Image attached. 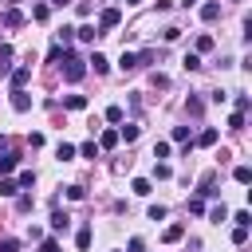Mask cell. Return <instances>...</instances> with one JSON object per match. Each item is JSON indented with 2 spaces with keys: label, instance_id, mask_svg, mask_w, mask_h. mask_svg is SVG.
Segmentation results:
<instances>
[{
  "label": "cell",
  "instance_id": "6da1fadb",
  "mask_svg": "<svg viewBox=\"0 0 252 252\" xmlns=\"http://www.w3.org/2000/svg\"><path fill=\"white\" fill-rule=\"evenodd\" d=\"M83 75H87V59H79V55L63 51V79H67V83H79Z\"/></svg>",
  "mask_w": 252,
  "mask_h": 252
},
{
  "label": "cell",
  "instance_id": "7a4b0ae2",
  "mask_svg": "<svg viewBox=\"0 0 252 252\" xmlns=\"http://www.w3.org/2000/svg\"><path fill=\"white\" fill-rule=\"evenodd\" d=\"M118 24H122V12H118V8H106V12L98 16V28H102V32H110V28H118Z\"/></svg>",
  "mask_w": 252,
  "mask_h": 252
},
{
  "label": "cell",
  "instance_id": "3957f363",
  "mask_svg": "<svg viewBox=\"0 0 252 252\" xmlns=\"http://www.w3.org/2000/svg\"><path fill=\"white\" fill-rule=\"evenodd\" d=\"M32 79V67H16V71H8V83H12V91H24V83Z\"/></svg>",
  "mask_w": 252,
  "mask_h": 252
},
{
  "label": "cell",
  "instance_id": "277c9868",
  "mask_svg": "<svg viewBox=\"0 0 252 252\" xmlns=\"http://www.w3.org/2000/svg\"><path fill=\"white\" fill-rule=\"evenodd\" d=\"M12 110L28 114V110H32V94H28V91H12Z\"/></svg>",
  "mask_w": 252,
  "mask_h": 252
},
{
  "label": "cell",
  "instance_id": "5b68a950",
  "mask_svg": "<svg viewBox=\"0 0 252 252\" xmlns=\"http://www.w3.org/2000/svg\"><path fill=\"white\" fill-rule=\"evenodd\" d=\"M87 63H91V67H94V75H106V71H110V59H106V55H102V51H94V55H91V59H87Z\"/></svg>",
  "mask_w": 252,
  "mask_h": 252
},
{
  "label": "cell",
  "instance_id": "8992f818",
  "mask_svg": "<svg viewBox=\"0 0 252 252\" xmlns=\"http://www.w3.org/2000/svg\"><path fill=\"white\" fill-rule=\"evenodd\" d=\"M118 146V130H102L98 134V150H114Z\"/></svg>",
  "mask_w": 252,
  "mask_h": 252
},
{
  "label": "cell",
  "instance_id": "52a82bcc",
  "mask_svg": "<svg viewBox=\"0 0 252 252\" xmlns=\"http://www.w3.org/2000/svg\"><path fill=\"white\" fill-rule=\"evenodd\" d=\"M67 224H71V217H67L63 209H55V213H51V228H55V232H67Z\"/></svg>",
  "mask_w": 252,
  "mask_h": 252
},
{
  "label": "cell",
  "instance_id": "ba28073f",
  "mask_svg": "<svg viewBox=\"0 0 252 252\" xmlns=\"http://www.w3.org/2000/svg\"><path fill=\"white\" fill-rule=\"evenodd\" d=\"M181 236H185V224H169V228L161 232V240H165V244H177Z\"/></svg>",
  "mask_w": 252,
  "mask_h": 252
},
{
  "label": "cell",
  "instance_id": "9c48e42d",
  "mask_svg": "<svg viewBox=\"0 0 252 252\" xmlns=\"http://www.w3.org/2000/svg\"><path fill=\"white\" fill-rule=\"evenodd\" d=\"M8 71H12V47H8V43H0V79H4Z\"/></svg>",
  "mask_w": 252,
  "mask_h": 252
},
{
  "label": "cell",
  "instance_id": "30bf717a",
  "mask_svg": "<svg viewBox=\"0 0 252 252\" xmlns=\"http://www.w3.org/2000/svg\"><path fill=\"white\" fill-rule=\"evenodd\" d=\"M138 134H142V126H138V122H126V126L118 130V138H126V142H138Z\"/></svg>",
  "mask_w": 252,
  "mask_h": 252
},
{
  "label": "cell",
  "instance_id": "8fae6325",
  "mask_svg": "<svg viewBox=\"0 0 252 252\" xmlns=\"http://www.w3.org/2000/svg\"><path fill=\"white\" fill-rule=\"evenodd\" d=\"M118 67H122V71H138V55H134V51H122Z\"/></svg>",
  "mask_w": 252,
  "mask_h": 252
},
{
  "label": "cell",
  "instance_id": "7c38bea8",
  "mask_svg": "<svg viewBox=\"0 0 252 252\" xmlns=\"http://www.w3.org/2000/svg\"><path fill=\"white\" fill-rule=\"evenodd\" d=\"M63 106H67V110H83V106H87V94H67Z\"/></svg>",
  "mask_w": 252,
  "mask_h": 252
},
{
  "label": "cell",
  "instance_id": "4fadbf2b",
  "mask_svg": "<svg viewBox=\"0 0 252 252\" xmlns=\"http://www.w3.org/2000/svg\"><path fill=\"white\" fill-rule=\"evenodd\" d=\"M217 138H220V134L209 126V130H201V134H197V146H217Z\"/></svg>",
  "mask_w": 252,
  "mask_h": 252
},
{
  "label": "cell",
  "instance_id": "5bb4252c",
  "mask_svg": "<svg viewBox=\"0 0 252 252\" xmlns=\"http://www.w3.org/2000/svg\"><path fill=\"white\" fill-rule=\"evenodd\" d=\"M47 16H51L47 4H35V8H32V20H35V24H47Z\"/></svg>",
  "mask_w": 252,
  "mask_h": 252
},
{
  "label": "cell",
  "instance_id": "9a60e30c",
  "mask_svg": "<svg viewBox=\"0 0 252 252\" xmlns=\"http://www.w3.org/2000/svg\"><path fill=\"white\" fill-rule=\"evenodd\" d=\"M4 24H8V28H20V24H24V12L8 8V12H4Z\"/></svg>",
  "mask_w": 252,
  "mask_h": 252
},
{
  "label": "cell",
  "instance_id": "2e32d148",
  "mask_svg": "<svg viewBox=\"0 0 252 252\" xmlns=\"http://www.w3.org/2000/svg\"><path fill=\"white\" fill-rule=\"evenodd\" d=\"M75 35H79L83 43H94V35H98V32H94L91 24H83V28H75Z\"/></svg>",
  "mask_w": 252,
  "mask_h": 252
},
{
  "label": "cell",
  "instance_id": "e0dca14e",
  "mask_svg": "<svg viewBox=\"0 0 252 252\" xmlns=\"http://www.w3.org/2000/svg\"><path fill=\"white\" fill-rule=\"evenodd\" d=\"M55 158H59V161H71V158H75V146H71V142H59Z\"/></svg>",
  "mask_w": 252,
  "mask_h": 252
},
{
  "label": "cell",
  "instance_id": "ac0fdd59",
  "mask_svg": "<svg viewBox=\"0 0 252 252\" xmlns=\"http://www.w3.org/2000/svg\"><path fill=\"white\" fill-rule=\"evenodd\" d=\"M130 189H134L138 197H150V181H146V177H134V181H130Z\"/></svg>",
  "mask_w": 252,
  "mask_h": 252
},
{
  "label": "cell",
  "instance_id": "d6986e66",
  "mask_svg": "<svg viewBox=\"0 0 252 252\" xmlns=\"http://www.w3.org/2000/svg\"><path fill=\"white\" fill-rule=\"evenodd\" d=\"M16 161H20V154H4V158H0V173H12Z\"/></svg>",
  "mask_w": 252,
  "mask_h": 252
},
{
  "label": "cell",
  "instance_id": "ffe728a7",
  "mask_svg": "<svg viewBox=\"0 0 252 252\" xmlns=\"http://www.w3.org/2000/svg\"><path fill=\"white\" fill-rule=\"evenodd\" d=\"M217 16H220V4H217V0H213V4H205V8H201V20H217Z\"/></svg>",
  "mask_w": 252,
  "mask_h": 252
},
{
  "label": "cell",
  "instance_id": "44dd1931",
  "mask_svg": "<svg viewBox=\"0 0 252 252\" xmlns=\"http://www.w3.org/2000/svg\"><path fill=\"white\" fill-rule=\"evenodd\" d=\"M173 142H185V146H193V138H189V126H173Z\"/></svg>",
  "mask_w": 252,
  "mask_h": 252
},
{
  "label": "cell",
  "instance_id": "7402d4cb",
  "mask_svg": "<svg viewBox=\"0 0 252 252\" xmlns=\"http://www.w3.org/2000/svg\"><path fill=\"white\" fill-rule=\"evenodd\" d=\"M232 177H236L240 185H248V181H252V169H248V165H236V169H232Z\"/></svg>",
  "mask_w": 252,
  "mask_h": 252
},
{
  "label": "cell",
  "instance_id": "603a6c76",
  "mask_svg": "<svg viewBox=\"0 0 252 252\" xmlns=\"http://www.w3.org/2000/svg\"><path fill=\"white\" fill-rule=\"evenodd\" d=\"M209 220H217V224L228 220V209H224V205H213V209H209Z\"/></svg>",
  "mask_w": 252,
  "mask_h": 252
},
{
  "label": "cell",
  "instance_id": "cb8c5ba5",
  "mask_svg": "<svg viewBox=\"0 0 252 252\" xmlns=\"http://www.w3.org/2000/svg\"><path fill=\"white\" fill-rule=\"evenodd\" d=\"M16 193H20V185H16V181H8V177H4V181H0V197H16Z\"/></svg>",
  "mask_w": 252,
  "mask_h": 252
},
{
  "label": "cell",
  "instance_id": "d4e9b609",
  "mask_svg": "<svg viewBox=\"0 0 252 252\" xmlns=\"http://www.w3.org/2000/svg\"><path fill=\"white\" fill-rule=\"evenodd\" d=\"M181 63H185V71H197V67H201V55H197V51H189Z\"/></svg>",
  "mask_w": 252,
  "mask_h": 252
},
{
  "label": "cell",
  "instance_id": "484cf974",
  "mask_svg": "<svg viewBox=\"0 0 252 252\" xmlns=\"http://www.w3.org/2000/svg\"><path fill=\"white\" fill-rule=\"evenodd\" d=\"M122 118H126L122 106H106V122H122Z\"/></svg>",
  "mask_w": 252,
  "mask_h": 252
},
{
  "label": "cell",
  "instance_id": "4316f807",
  "mask_svg": "<svg viewBox=\"0 0 252 252\" xmlns=\"http://www.w3.org/2000/svg\"><path fill=\"white\" fill-rule=\"evenodd\" d=\"M16 185H20V189H32V185H35V173H32V169H24V173H20V181H16Z\"/></svg>",
  "mask_w": 252,
  "mask_h": 252
},
{
  "label": "cell",
  "instance_id": "83f0119b",
  "mask_svg": "<svg viewBox=\"0 0 252 252\" xmlns=\"http://www.w3.org/2000/svg\"><path fill=\"white\" fill-rule=\"evenodd\" d=\"M185 110H189V114H193V118H197V114H201V110H205V102H201V98H189V102H185Z\"/></svg>",
  "mask_w": 252,
  "mask_h": 252
},
{
  "label": "cell",
  "instance_id": "f1b7e54d",
  "mask_svg": "<svg viewBox=\"0 0 252 252\" xmlns=\"http://www.w3.org/2000/svg\"><path fill=\"white\" fill-rule=\"evenodd\" d=\"M67 197H71V201H83L87 189H83V185H67Z\"/></svg>",
  "mask_w": 252,
  "mask_h": 252
},
{
  "label": "cell",
  "instance_id": "f546056e",
  "mask_svg": "<svg viewBox=\"0 0 252 252\" xmlns=\"http://www.w3.org/2000/svg\"><path fill=\"white\" fill-rule=\"evenodd\" d=\"M189 213H205V197H201V193L189 197Z\"/></svg>",
  "mask_w": 252,
  "mask_h": 252
},
{
  "label": "cell",
  "instance_id": "4dcf8cb0",
  "mask_svg": "<svg viewBox=\"0 0 252 252\" xmlns=\"http://www.w3.org/2000/svg\"><path fill=\"white\" fill-rule=\"evenodd\" d=\"M75 244H79V248H91V228H79V236H75Z\"/></svg>",
  "mask_w": 252,
  "mask_h": 252
},
{
  "label": "cell",
  "instance_id": "1f68e13d",
  "mask_svg": "<svg viewBox=\"0 0 252 252\" xmlns=\"http://www.w3.org/2000/svg\"><path fill=\"white\" fill-rule=\"evenodd\" d=\"M201 51H213V35H201V39H197V55H201Z\"/></svg>",
  "mask_w": 252,
  "mask_h": 252
},
{
  "label": "cell",
  "instance_id": "d6a6232c",
  "mask_svg": "<svg viewBox=\"0 0 252 252\" xmlns=\"http://www.w3.org/2000/svg\"><path fill=\"white\" fill-rule=\"evenodd\" d=\"M228 126H232V130H244V114H240V110H236V114H228Z\"/></svg>",
  "mask_w": 252,
  "mask_h": 252
},
{
  "label": "cell",
  "instance_id": "836d02e7",
  "mask_svg": "<svg viewBox=\"0 0 252 252\" xmlns=\"http://www.w3.org/2000/svg\"><path fill=\"white\" fill-rule=\"evenodd\" d=\"M79 154H83V158H98V146H94V142H83V150H79Z\"/></svg>",
  "mask_w": 252,
  "mask_h": 252
},
{
  "label": "cell",
  "instance_id": "e575fe53",
  "mask_svg": "<svg viewBox=\"0 0 252 252\" xmlns=\"http://www.w3.org/2000/svg\"><path fill=\"white\" fill-rule=\"evenodd\" d=\"M150 220H165V205H150Z\"/></svg>",
  "mask_w": 252,
  "mask_h": 252
},
{
  "label": "cell",
  "instance_id": "d590c367",
  "mask_svg": "<svg viewBox=\"0 0 252 252\" xmlns=\"http://www.w3.org/2000/svg\"><path fill=\"white\" fill-rule=\"evenodd\" d=\"M244 240H248V228L236 224V228H232V244H244Z\"/></svg>",
  "mask_w": 252,
  "mask_h": 252
},
{
  "label": "cell",
  "instance_id": "8d00e7d4",
  "mask_svg": "<svg viewBox=\"0 0 252 252\" xmlns=\"http://www.w3.org/2000/svg\"><path fill=\"white\" fill-rule=\"evenodd\" d=\"M154 158H169V142H158L154 146Z\"/></svg>",
  "mask_w": 252,
  "mask_h": 252
},
{
  "label": "cell",
  "instance_id": "74e56055",
  "mask_svg": "<svg viewBox=\"0 0 252 252\" xmlns=\"http://www.w3.org/2000/svg\"><path fill=\"white\" fill-rule=\"evenodd\" d=\"M232 220H236V224H240V228H248V224H252V217H248V213H244V209H240V213H236V217H232Z\"/></svg>",
  "mask_w": 252,
  "mask_h": 252
},
{
  "label": "cell",
  "instance_id": "f35d334b",
  "mask_svg": "<svg viewBox=\"0 0 252 252\" xmlns=\"http://www.w3.org/2000/svg\"><path fill=\"white\" fill-rule=\"evenodd\" d=\"M0 252H20V240H0Z\"/></svg>",
  "mask_w": 252,
  "mask_h": 252
},
{
  "label": "cell",
  "instance_id": "ab89813d",
  "mask_svg": "<svg viewBox=\"0 0 252 252\" xmlns=\"http://www.w3.org/2000/svg\"><path fill=\"white\" fill-rule=\"evenodd\" d=\"M39 252H59V240H51V236H47V240H43V248H39Z\"/></svg>",
  "mask_w": 252,
  "mask_h": 252
},
{
  "label": "cell",
  "instance_id": "60d3db41",
  "mask_svg": "<svg viewBox=\"0 0 252 252\" xmlns=\"http://www.w3.org/2000/svg\"><path fill=\"white\" fill-rule=\"evenodd\" d=\"M181 4H185V8H189V4H197V0H181Z\"/></svg>",
  "mask_w": 252,
  "mask_h": 252
},
{
  "label": "cell",
  "instance_id": "b9f144b4",
  "mask_svg": "<svg viewBox=\"0 0 252 252\" xmlns=\"http://www.w3.org/2000/svg\"><path fill=\"white\" fill-rule=\"evenodd\" d=\"M122 4H138V0H122Z\"/></svg>",
  "mask_w": 252,
  "mask_h": 252
}]
</instances>
